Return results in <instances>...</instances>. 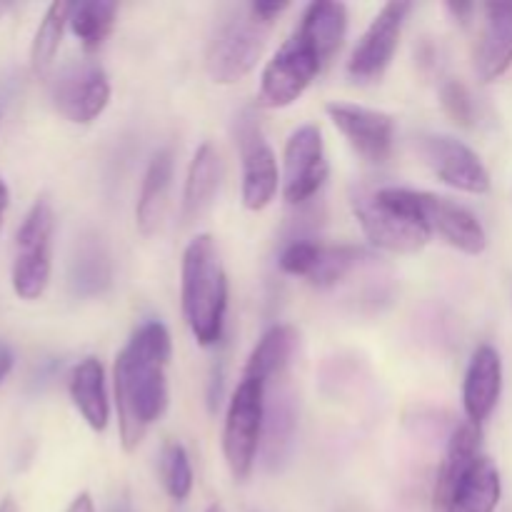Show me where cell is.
<instances>
[{"mask_svg":"<svg viewBox=\"0 0 512 512\" xmlns=\"http://www.w3.org/2000/svg\"><path fill=\"white\" fill-rule=\"evenodd\" d=\"M173 340L160 320H148L130 335L113 368L115 408L125 453L138 450L145 433L168 410V365Z\"/></svg>","mask_w":512,"mask_h":512,"instance_id":"cell-1","label":"cell"},{"mask_svg":"<svg viewBox=\"0 0 512 512\" xmlns=\"http://www.w3.org/2000/svg\"><path fill=\"white\" fill-rule=\"evenodd\" d=\"M180 300L195 343L203 348L218 345L228 313V275L213 235H195L185 248L180 265Z\"/></svg>","mask_w":512,"mask_h":512,"instance_id":"cell-2","label":"cell"},{"mask_svg":"<svg viewBox=\"0 0 512 512\" xmlns=\"http://www.w3.org/2000/svg\"><path fill=\"white\" fill-rule=\"evenodd\" d=\"M268 20L260 18L253 5H235L218 23L205 53V70L218 85L240 83L255 70L270 33Z\"/></svg>","mask_w":512,"mask_h":512,"instance_id":"cell-3","label":"cell"},{"mask_svg":"<svg viewBox=\"0 0 512 512\" xmlns=\"http://www.w3.org/2000/svg\"><path fill=\"white\" fill-rule=\"evenodd\" d=\"M350 205H353V213L363 228L365 238L375 248L385 250V253L410 255L428 245L430 233L425 230V225L413 213H408L403 205L395 203L388 188H358L350 195Z\"/></svg>","mask_w":512,"mask_h":512,"instance_id":"cell-4","label":"cell"},{"mask_svg":"<svg viewBox=\"0 0 512 512\" xmlns=\"http://www.w3.org/2000/svg\"><path fill=\"white\" fill-rule=\"evenodd\" d=\"M265 395L268 383L243 378L233 390L225 413L223 455L235 480H248L260 455L265 425Z\"/></svg>","mask_w":512,"mask_h":512,"instance_id":"cell-5","label":"cell"},{"mask_svg":"<svg viewBox=\"0 0 512 512\" xmlns=\"http://www.w3.org/2000/svg\"><path fill=\"white\" fill-rule=\"evenodd\" d=\"M53 233V205L48 198H38L15 235L18 253H15L10 280L20 300H38L48 288L50 270H53Z\"/></svg>","mask_w":512,"mask_h":512,"instance_id":"cell-6","label":"cell"},{"mask_svg":"<svg viewBox=\"0 0 512 512\" xmlns=\"http://www.w3.org/2000/svg\"><path fill=\"white\" fill-rule=\"evenodd\" d=\"M395 203L403 205L425 225L430 235L438 233L448 245L458 248L465 255H480L488 248V233L483 223L470 213L465 205L445 198V195L425 193V190L388 188Z\"/></svg>","mask_w":512,"mask_h":512,"instance_id":"cell-7","label":"cell"},{"mask_svg":"<svg viewBox=\"0 0 512 512\" xmlns=\"http://www.w3.org/2000/svg\"><path fill=\"white\" fill-rule=\"evenodd\" d=\"M323 68L318 50L295 30L265 65L260 78V105L273 110L288 108L310 88Z\"/></svg>","mask_w":512,"mask_h":512,"instance_id":"cell-8","label":"cell"},{"mask_svg":"<svg viewBox=\"0 0 512 512\" xmlns=\"http://www.w3.org/2000/svg\"><path fill=\"white\" fill-rule=\"evenodd\" d=\"M235 143H238L240 160H243L240 198H243L245 208L258 213L273 203L283 178H280L273 148L268 145L263 128H260V120L250 110L240 113L235 120Z\"/></svg>","mask_w":512,"mask_h":512,"instance_id":"cell-9","label":"cell"},{"mask_svg":"<svg viewBox=\"0 0 512 512\" xmlns=\"http://www.w3.org/2000/svg\"><path fill=\"white\" fill-rule=\"evenodd\" d=\"M330 173L323 133L305 123L293 130L283 153V198L288 205H305L320 193Z\"/></svg>","mask_w":512,"mask_h":512,"instance_id":"cell-10","label":"cell"},{"mask_svg":"<svg viewBox=\"0 0 512 512\" xmlns=\"http://www.w3.org/2000/svg\"><path fill=\"white\" fill-rule=\"evenodd\" d=\"M410 10H413L410 3L393 0V3H385L380 13L370 20L348 60V75L355 83H378L383 78L395 58Z\"/></svg>","mask_w":512,"mask_h":512,"instance_id":"cell-11","label":"cell"},{"mask_svg":"<svg viewBox=\"0 0 512 512\" xmlns=\"http://www.w3.org/2000/svg\"><path fill=\"white\" fill-rule=\"evenodd\" d=\"M53 103L65 120L90 125L110 103V80L98 63H73L55 78Z\"/></svg>","mask_w":512,"mask_h":512,"instance_id":"cell-12","label":"cell"},{"mask_svg":"<svg viewBox=\"0 0 512 512\" xmlns=\"http://www.w3.org/2000/svg\"><path fill=\"white\" fill-rule=\"evenodd\" d=\"M425 165L455 190L485 195L490 190V173L480 155L453 135H425L420 140Z\"/></svg>","mask_w":512,"mask_h":512,"instance_id":"cell-13","label":"cell"},{"mask_svg":"<svg viewBox=\"0 0 512 512\" xmlns=\"http://www.w3.org/2000/svg\"><path fill=\"white\" fill-rule=\"evenodd\" d=\"M325 113L360 158L375 165L390 158L395 145L393 115L353 103H330L325 105Z\"/></svg>","mask_w":512,"mask_h":512,"instance_id":"cell-14","label":"cell"},{"mask_svg":"<svg viewBox=\"0 0 512 512\" xmlns=\"http://www.w3.org/2000/svg\"><path fill=\"white\" fill-rule=\"evenodd\" d=\"M295 430H298V403H295V393L285 383V378H280L278 388H268V395H265L260 458H263V465L270 473L283 468L290 455H293Z\"/></svg>","mask_w":512,"mask_h":512,"instance_id":"cell-15","label":"cell"},{"mask_svg":"<svg viewBox=\"0 0 512 512\" xmlns=\"http://www.w3.org/2000/svg\"><path fill=\"white\" fill-rule=\"evenodd\" d=\"M512 65V3L483 5V28L475 45V73L483 83L503 78Z\"/></svg>","mask_w":512,"mask_h":512,"instance_id":"cell-16","label":"cell"},{"mask_svg":"<svg viewBox=\"0 0 512 512\" xmlns=\"http://www.w3.org/2000/svg\"><path fill=\"white\" fill-rule=\"evenodd\" d=\"M503 393V360L493 345H480L473 353L463 383V408L473 425H483Z\"/></svg>","mask_w":512,"mask_h":512,"instance_id":"cell-17","label":"cell"},{"mask_svg":"<svg viewBox=\"0 0 512 512\" xmlns=\"http://www.w3.org/2000/svg\"><path fill=\"white\" fill-rule=\"evenodd\" d=\"M500 495H503V480L498 465L488 455H478L435 512H495Z\"/></svg>","mask_w":512,"mask_h":512,"instance_id":"cell-18","label":"cell"},{"mask_svg":"<svg viewBox=\"0 0 512 512\" xmlns=\"http://www.w3.org/2000/svg\"><path fill=\"white\" fill-rule=\"evenodd\" d=\"M175 178V153L170 148L158 150L148 163V170L140 183L138 205H135V223L138 230L150 238L163 228L165 213L170 205V188Z\"/></svg>","mask_w":512,"mask_h":512,"instance_id":"cell-19","label":"cell"},{"mask_svg":"<svg viewBox=\"0 0 512 512\" xmlns=\"http://www.w3.org/2000/svg\"><path fill=\"white\" fill-rule=\"evenodd\" d=\"M220 180H223V160L215 150L213 143H203L195 150L193 160H190L188 178H185L183 190V220L185 223H195L203 218L215 203V195L220 190Z\"/></svg>","mask_w":512,"mask_h":512,"instance_id":"cell-20","label":"cell"},{"mask_svg":"<svg viewBox=\"0 0 512 512\" xmlns=\"http://www.w3.org/2000/svg\"><path fill=\"white\" fill-rule=\"evenodd\" d=\"M70 400L83 415L90 430L103 433L110 423V400L105 388V370L98 358H83L68 378Z\"/></svg>","mask_w":512,"mask_h":512,"instance_id":"cell-21","label":"cell"},{"mask_svg":"<svg viewBox=\"0 0 512 512\" xmlns=\"http://www.w3.org/2000/svg\"><path fill=\"white\" fill-rule=\"evenodd\" d=\"M295 30L308 38V43L318 50L323 65H328L348 33V8L343 3H330V0L310 3Z\"/></svg>","mask_w":512,"mask_h":512,"instance_id":"cell-22","label":"cell"},{"mask_svg":"<svg viewBox=\"0 0 512 512\" xmlns=\"http://www.w3.org/2000/svg\"><path fill=\"white\" fill-rule=\"evenodd\" d=\"M295 348H298V330L293 325H273L250 353L243 378L263 380L268 385L273 380L285 378Z\"/></svg>","mask_w":512,"mask_h":512,"instance_id":"cell-23","label":"cell"},{"mask_svg":"<svg viewBox=\"0 0 512 512\" xmlns=\"http://www.w3.org/2000/svg\"><path fill=\"white\" fill-rule=\"evenodd\" d=\"M110 283H113V265L108 250L100 238L85 235L75 245L73 263H70V290L78 298H95L105 293Z\"/></svg>","mask_w":512,"mask_h":512,"instance_id":"cell-24","label":"cell"},{"mask_svg":"<svg viewBox=\"0 0 512 512\" xmlns=\"http://www.w3.org/2000/svg\"><path fill=\"white\" fill-rule=\"evenodd\" d=\"M480 453V428L468 423H460L453 430L448 440V450H445V460L440 465L438 483H435V508L448 498V493L453 490V485L458 483L460 475L468 470V465L473 463Z\"/></svg>","mask_w":512,"mask_h":512,"instance_id":"cell-25","label":"cell"},{"mask_svg":"<svg viewBox=\"0 0 512 512\" xmlns=\"http://www.w3.org/2000/svg\"><path fill=\"white\" fill-rule=\"evenodd\" d=\"M115 15H118V5L110 0H85V3H73L68 25L80 45L88 53H95L113 33Z\"/></svg>","mask_w":512,"mask_h":512,"instance_id":"cell-26","label":"cell"},{"mask_svg":"<svg viewBox=\"0 0 512 512\" xmlns=\"http://www.w3.org/2000/svg\"><path fill=\"white\" fill-rule=\"evenodd\" d=\"M70 10H73V3H65V0H55L45 10L38 30H35L33 45H30V65H33L35 75H45L53 65L65 25L70 23Z\"/></svg>","mask_w":512,"mask_h":512,"instance_id":"cell-27","label":"cell"},{"mask_svg":"<svg viewBox=\"0 0 512 512\" xmlns=\"http://www.w3.org/2000/svg\"><path fill=\"white\" fill-rule=\"evenodd\" d=\"M363 258H368V253L358 248V245H323L320 260L315 265L313 275L308 278V283L323 290L333 288L340 280L348 278L363 263Z\"/></svg>","mask_w":512,"mask_h":512,"instance_id":"cell-28","label":"cell"},{"mask_svg":"<svg viewBox=\"0 0 512 512\" xmlns=\"http://www.w3.org/2000/svg\"><path fill=\"white\" fill-rule=\"evenodd\" d=\"M158 473L163 480V488L175 503H183L193 490V465H190L188 450L175 440H168L160 450Z\"/></svg>","mask_w":512,"mask_h":512,"instance_id":"cell-29","label":"cell"},{"mask_svg":"<svg viewBox=\"0 0 512 512\" xmlns=\"http://www.w3.org/2000/svg\"><path fill=\"white\" fill-rule=\"evenodd\" d=\"M440 105L448 113V118L453 123H458L460 128H473L475 125V100L470 95L468 85L460 83L455 78H445L443 85H440Z\"/></svg>","mask_w":512,"mask_h":512,"instance_id":"cell-30","label":"cell"},{"mask_svg":"<svg viewBox=\"0 0 512 512\" xmlns=\"http://www.w3.org/2000/svg\"><path fill=\"white\" fill-rule=\"evenodd\" d=\"M320 250H323V245L315 243V240H290L280 253V270L295 275V278H310L320 260Z\"/></svg>","mask_w":512,"mask_h":512,"instance_id":"cell-31","label":"cell"},{"mask_svg":"<svg viewBox=\"0 0 512 512\" xmlns=\"http://www.w3.org/2000/svg\"><path fill=\"white\" fill-rule=\"evenodd\" d=\"M13 365H15L13 348H10L8 343H3V340H0V385L5 383V378H8V375H10Z\"/></svg>","mask_w":512,"mask_h":512,"instance_id":"cell-32","label":"cell"},{"mask_svg":"<svg viewBox=\"0 0 512 512\" xmlns=\"http://www.w3.org/2000/svg\"><path fill=\"white\" fill-rule=\"evenodd\" d=\"M445 8H448V13L453 15L455 20H458V23H468L470 18H473V13H475V5L473 3H448L445 5Z\"/></svg>","mask_w":512,"mask_h":512,"instance_id":"cell-33","label":"cell"},{"mask_svg":"<svg viewBox=\"0 0 512 512\" xmlns=\"http://www.w3.org/2000/svg\"><path fill=\"white\" fill-rule=\"evenodd\" d=\"M65 512H95V505H93V498H90V493L75 495L73 503L68 505V510Z\"/></svg>","mask_w":512,"mask_h":512,"instance_id":"cell-34","label":"cell"},{"mask_svg":"<svg viewBox=\"0 0 512 512\" xmlns=\"http://www.w3.org/2000/svg\"><path fill=\"white\" fill-rule=\"evenodd\" d=\"M8 205H10V190H8V185L0 180V228H3L5 210H8Z\"/></svg>","mask_w":512,"mask_h":512,"instance_id":"cell-35","label":"cell"},{"mask_svg":"<svg viewBox=\"0 0 512 512\" xmlns=\"http://www.w3.org/2000/svg\"><path fill=\"white\" fill-rule=\"evenodd\" d=\"M0 512H20L18 503H15L13 495H5V498L0 500Z\"/></svg>","mask_w":512,"mask_h":512,"instance_id":"cell-36","label":"cell"},{"mask_svg":"<svg viewBox=\"0 0 512 512\" xmlns=\"http://www.w3.org/2000/svg\"><path fill=\"white\" fill-rule=\"evenodd\" d=\"M205 512H223V508H220V505H210V508Z\"/></svg>","mask_w":512,"mask_h":512,"instance_id":"cell-37","label":"cell"},{"mask_svg":"<svg viewBox=\"0 0 512 512\" xmlns=\"http://www.w3.org/2000/svg\"><path fill=\"white\" fill-rule=\"evenodd\" d=\"M5 10H10V5L8 3H0V15H3Z\"/></svg>","mask_w":512,"mask_h":512,"instance_id":"cell-38","label":"cell"}]
</instances>
